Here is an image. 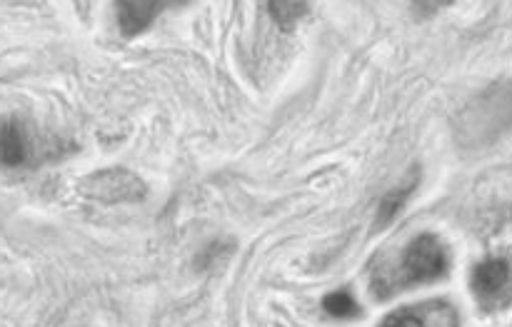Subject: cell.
<instances>
[{
  "mask_svg": "<svg viewBox=\"0 0 512 327\" xmlns=\"http://www.w3.org/2000/svg\"><path fill=\"white\" fill-rule=\"evenodd\" d=\"M323 310L330 315V318H338V320H348V318H355V315H360L358 305H355V298L350 293H345V290L328 295V298L323 300Z\"/></svg>",
  "mask_w": 512,
  "mask_h": 327,
  "instance_id": "9",
  "label": "cell"
},
{
  "mask_svg": "<svg viewBox=\"0 0 512 327\" xmlns=\"http://www.w3.org/2000/svg\"><path fill=\"white\" fill-rule=\"evenodd\" d=\"M512 268L505 258H488L473 270V290L483 303L500 300L510 288Z\"/></svg>",
  "mask_w": 512,
  "mask_h": 327,
  "instance_id": "4",
  "label": "cell"
},
{
  "mask_svg": "<svg viewBox=\"0 0 512 327\" xmlns=\"http://www.w3.org/2000/svg\"><path fill=\"white\" fill-rule=\"evenodd\" d=\"M83 190L100 203H135L145 195L143 180L120 168L90 175L85 178Z\"/></svg>",
  "mask_w": 512,
  "mask_h": 327,
  "instance_id": "2",
  "label": "cell"
},
{
  "mask_svg": "<svg viewBox=\"0 0 512 327\" xmlns=\"http://www.w3.org/2000/svg\"><path fill=\"white\" fill-rule=\"evenodd\" d=\"M415 188H418V173H415V178H408V183H405L403 188L390 190V193L380 200L378 230L385 228V225H390L395 218H398V213L405 208V203H408V198L413 195Z\"/></svg>",
  "mask_w": 512,
  "mask_h": 327,
  "instance_id": "7",
  "label": "cell"
},
{
  "mask_svg": "<svg viewBox=\"0 0 512 327\" xmlns=\"http://www.w3.org/2000/svg\"><path fill=\"white\" fill-rule=\"evenodd\" d=\"M0 140H3V165L5 168H18L20 163L28 155V143H25V133L20 128V123L15 118L3 120V133H0Z\"/></svg>",
  "mask_w": 512,
  "mask_h": 327,
  "instance_id": "6",
  "label": "cell"
},
{
  "mask_svg": "<svg viewBox=\"0 0 512 327\" xmlns=\"http://www.w3.org/2000/svg\"><path fill=\"white\" fill-rule=\"evenodd\" d=\"M453 3V0H413V8L415 13L420 15V18H428V15L438 13V10L448 8V5Z\"/></svg>",
  "mask_w": 512,
  "mask_h": 327,
  "instance_id": "10",
  "label": "cell"
},
{
  "mask_svg": "<svg viewBox=\"0 0 512 327\" xmlns=\"http://www.w3.org/2000/svg\"><path fill=\"white\" fill-rule=\"evenodd\" d=\"M458 315L450 308L445 300H435V303L418 305V308H400L395 313L385 315L383 325L393 327H423V325H455Z\"/></svg>",
  "mask_w": 512,
  "mask_h": 327,
  "instance_id": "5",
  "label": "cell"
},
{
  "mask_svg": "<svg viewBox=\"0 0 512 327\" xmlns=\"http://www.w3.org/2000/svg\"><path fill=\"white\" fill-rule=\"evenodd\" d=\"M268 10L278 28L290 30L303 15H308L310 0H268Z\"/></svg>",
  "mask_w": 512,
  "mask_h": 327,
  "instance_id": "8",
  "label": "cell"
},
{
  "mask_svg": "<svg viewBox=\"0 0 512 327\" xmlns=\"http://www.w3.org/2000/svg\"><path fill=\"white\" fill-rule=\"evenodd\" d=\"M450 270V258L445 245L440 243L438 235L423 233L415 240H410L408 248L400 255V270L395 290L403 285H423L435 283V280L445 278Z\"/></svg>",
  "mask_w": 512,
  "mask_h": 327,
  "instance_id": "1",
  "label": "cell"
},
{
  "mask_svg": "<svg viewBox=\"0 0 512 327\" xmlns=\"http://www.w3.org/2000/svg\"><path fill=\"white\" fill-rule=\"evenodd\" d=\"M185 5V0H115V18L125 38L140 35L153 25L160 13Z\"/></svg>",
  "mask_w": 512,
  "mask_h": 327,
  "instance_id": "3",
  "label": "cell"
}]
</instances>
